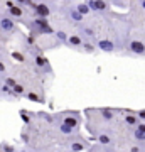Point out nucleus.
I'll return each mask as SVG.
<instances>
[{"mask_svg":"<svg viewBox=\"0 0 145 152\" xmlns=\"http://www.w3.org/2000/svg\"><path fill=\"white\" fill-rule=\"evenodd\" d=\"M130 51L135 53V54H145V44L142 42V41L133 39V41L130 42Z\"/></svg>","mask_w":145,"mask_h":152,"instance_id":"nucleus-1","label":"nucleus"},{"mask_svg":"<svg viewBox=\"0 0 145 152\" xmlns=\"http://www.w3.org/2000/svg\"><path fill=\"white\" fill-rule=\"evenodd\" d=\"M86 4L90 7V10H95V12H103L106 9V2H100V0H90Z\"/></svg>","mask_w":145,"mask_h":152,"instance_id":"nucleus-2","label":"nucleus"},{"mask_svg":"<svg viewBox=\"0 0 145 152\" xmlns=\"http://www.w3.org/2000/svg\"><path fill=\"white\" fill-rule=\"evenodd\" d=\"M14 27H15V24H14V20H12L10 17H4L0 20V29L4 32H10V31H14Z\"/></svg>","mask_w":145,"mask_h":152,"instance_id":"nucleus-3","label":"nucleus"},{"mask_svg":"<svg viewBox=\"0 0 145 152\" xmlns=\"http://www.w3.org/2000/svg\"><path fill=\"white\" fill-rule=\"evenodd\" d=\"M98 48L101 51H105V53H113L115 51V44L111 41H108V39H100L98 41Z\"/></svg>","mask_w":145,"mask_h":152,"instance_id":"nucleus-4","label":"nucleus"},{"mask_svg":"<svg viewBox=\"0 0 145 152\" xmlns=\"http://www.w3.org/2000/svg\"><path fill=\"white\" fill-rule=\"evenodd\" d=\"M34 24L39 27V31H41V32H47V34H52L54 32L52 27H49V24H47V20H46V19H37Z\"/></svg>","mask_w":145,"mask_h":152,"instance_id":"nucleus-5","label":"nucleus"},{"mask_svg":"<svg viewBox=\"0 0 145 152\" xmlns=\"http://www.w3.org/2000/svg\"><path fill=\"white\" fill-rule=\"evenodd\" d=\"M36 14L39 15V19H46V17H49L51 10L46 4H39V5H36Z\"/></svg>","mask_w":145,"mask_h":152,"instance_id":"nucleus-6","label":"nucleus"},{"mask_svg":"<svg viewBox=\"0 0 145 152\" xmlns=\"http://www.w3.org/2000/svg\"><path fill=\"white\" fill-rule=\"evenodd\" d=\"M64 125H68V127H71V129H74L76 125L79 124V120L76 118V117H64V122H63Z\"/></svg>","mask_w":145,"mask_h":152,"instance_id":"nucleus-7","label":"nucleus"},{"mask_svg":"<svg viewBox=\"0 0 145 152\" xmlns=\"http://www.w3.org/2000/svg\"><path fill=\"white\" fill-rule=\"evenodd\" d=\"M68 42H69L71 46H74V48H79L81 44H83V39H81L79 36H69Z\"/></svg>","mask_w":145,"mask_h":152,"instance_id":"nucleus-8","label":"nucleus"},{"mask_svg":"<svg viewBox=\"0 0 145 152\" xmlns=\"http://www.w3.org/2000/svg\"><path fill=\"white\" fill-rule=\"evenodd\" d=\"M76 10L79 12V14H81L83 17H85L86 14H90V12H91V10H90V7H88V4H78V7H76Z\"/></svg>","mask_w":145,"mask_h":152,"instance_id":"nucleus-9","label":"nucleus"},{"mask_svg":"<svg viewBox=\"0 0 145 152\" xmlns=\"http://www.w3.org/2000/svg\"><path fill=\"white\" fill-rule=\"evenodd\" d=\"M10 17H22V9H19V7H15V5H12L10 7Z\"/></svg>","mask_w":145,"mask_h":152,"instance_id":"nucleus-10","label":"nucleus"},{"mask_svg":"<svg viewBox=\"0 0 145 152\" xmlns=\"http://www.w3.org/2000/svg\"><path fill=\"white\" fill-rule=\"evenodd\" d=\"M125 122H127V125H138V118L135 115H127L125 117Z\"/></svg>","mask_w":145,"mask_h":152,"instance_id":"nucleus-11","label":"nucleus"},{"mask_svg":"<svg viewBox=\"0 0 145 152\" xmlns=\"http://www.w3.org/2000/svg\"><path fill=\"white\" fill-rule=\"evenodd\" d=\"M54 34H56V37L59 39L61 42H68V39H69V36L66 32H63V31H58V32H54Z\"/></svg>","mask_w":145,"mask_h":152,"instance_id":"nucleus-12","label":"nucleus"},{"mask_svg":"<svg viewBox=\"0 0 145 152\" xmlns=\"http://www.w3.org/2000/svg\"><path fill=\"white\" fill-rule=\"evenodd\" d=\"M69 15H71V19H73V20H76V22H81V20H83V15H81V14L76 10V9L69 12Z\"/></svg>","mask_w":145,"mask_h":152,"instance_id":"nucleus-13","label":"nucleus"},{"mask_svg":"<svg viewBox=\"0 0 145 152\" xmlns=\"http://www.w3.org/2000/svg\"><path fill=\"white\" fill-rule=\"evenodd\" d=\"M101 115H103V118H105V120H113V112L110 108H103L101 110Z\"/></svg>","mask_w":145,"mask_h":152,"instance_id":"nucleus-14","label":"nucleus"},{"mask_svg":"<svg viewBox=\"0 0 145 152\" xmlns=\"http://www.w3.org/2000/svg\"><path fill=\"white\" fill-rule=\"evenodd\" d=\"M98 140H100V144H103V145H108V144H110V137L108 135H105V134H100V135H98Z\"/></svg>","mask_w":145,"mask_h":152,"instance_id":"nucleus-15","label":"nucleus"},{"mask_svg":"<svg viewBox=\"0 0 145 152\" xmlns=\"http://www.w3.org/2000/svg\"><path fill=\"white\" fill-rule=\"evenodd\" d=\"M71 149H73V152H81L83 151V144L81 142H74V144H71Z\"/></svg>","mask_w":145,"mask_h":152,"instance_id":"nucleus-16","label":"nucleus"},{"mask_svg":"<svg viewBox=\"0 0 145 152\" xmlns=\"http://www.w3.org/2000/svg\"><path fill=\"white\" fill-rule=\"evenodd\" d=\"M27 98H29L31 102H36V103H39V102H41V98H39L36 93H27Z\"/></svg>","mask_w":145,"mask_h":152,"instance_id":"nucleus-17","label":"nucleus"},{"mask_svg":"<svg viewBox=\"0 0 145 152\" xmlns=\"http://www.w3.org/2000/svg\"><path fill=\"white\" fill-rule=\"evenodd\" d=\"M59 129H61V132H63V134H66V135H69L71 132H73V129H71V127H68V125H64V124L61 125Z\"/></svg>","mask_w":145,"mask_h":152,"instance_id":"nucleus-18","label":"nucleus"},{"mask_svg":"<svg viewBox=\"0 0 145 152\" xmlns=\"http://www.w3.org/2000/svg\"><path fill=\"white\" fill-rule=\"evenodd\" d=\"M5 85L7 86H12V90L17 86V83H15V80H12V78H5Z\"/></svg>","mask_w":145,"mask_h":152,"instance_id":"nucleus-19","label":"nucleus"},{"mask_svg":"<svg viewBox=\"0 0 145 152\" xmlns=\"http://www.w3.org/2000/svg\"><path fill=\"white\" fill-rule=\"evenodd\" d=\"M135 139H137V140H145V134H142V132H138V130H135Z\"/></svg>","mask_w":145,"mask_h":152,"instance_id":"nucleus-20","label":"nucleus"},{"mask_svg":"<svg viewBox=\"0 0 145 152\" xmlns=\"http://www.w3.org/2000/svg\"><path fill=\"white\" fill-rule=\"evenodd\" d=\"M36 63H37L39 66H44V64H47V61H46V59H42V58H39V56L36 58Z\"/></svg>","mask_w":145,"mask_h":152,"instance_id":"nucleus-21","label":"nucleus"},{"mask_svg":"<svg viewBox=\"0 0 145 152\" xmlns=\"http://www.w3.org/2000/svg\"><path fill=\"white\" fill-rule=\"evenodd\" d=\"M85 49H86V53H93L95 51V46L93 44H85Z\"/></svg>","mask_w":145,"mask_h":152,"instance_id":"nucleus-22","label":"nucleus"},{"mask_svg":"<svg viewBox=\"0 0 145 152\" xmlns=\"http://www.w3.org/2000/svg\"><path fill=\"white\" fill-rule=\"evenodd\" d=\"M137 130L142 132V134H145V124H138L137 125Z\"/></svg>","mask_w":145,"mask_h":152,"instance_id":"nucleus-23","label":"nucleus"},{"mask_svg":"<svg viewBox=\"0 0 145 152\" xmlns=\"http://www.w3.org/2000/svg\"><path fill=\"white\" fill-rule=\"evenodd\" d=\"M12 91H14V93H24V88H22V86H19V85H17V86L14 88Z\"/></svg>","mask_w":145,"mask_h":152,"instance_id":"nucleus-24","label":"nucleus"},{"mask_svg":"<svg viewBox=\"0 0 145 152\" xmlns=\"http://www.w3.org/2000/svg\"><path fill=\"white\" fill-rule=\"evenodd\" d=\"M5 69H7V66L4 64L2 61H0V75H2V73H5Z\"/></svg>","mask_w":145,"mask_h":152,"instance_id":"nucleus-25","label":"nucleus"},{"mask_svg":"<svg viewBox=\"0 0 145 152\" xmlns=\"http://www.w3.org/2000/svg\"><path fill=\"white\" fill-rule=\"evenodd\" d=\"M14 58H15L17 61H24V58H22L20 54H17V53H14Z\"/></svg>","mask_w":145,"mask_h":152,"instance_id":"nucleus-26","label":"nucleus"},{"mask_svg":"<svg viewBox=\"0 0 145 152\" xmlns=\"http://www.w3.org/2000/svg\"><path fill=\"white\" fill-rule=\"evenodd\" d=\"M138 118L145 120V110H142V112H138Z\"/></svg>","mask_w":145,"mask_h":152,"instance_id":"nucleus-27","label":"nucleus"},{"mask_svg":"<svg viewBox=\"0 0 145 152\" xmlns=\"http://www.w3.org/2000/svg\"><path fill=\"white\" fill-rule=\"evenodd\" d=\"M4 151H5V152H14V147H9V145H5V147H4Z\"/></svg>","mask_w":145,"mask_h":152,"instance_id":"nucleus-28","label":"nucleus"},{"mask_svg":"<svg viewBox=\"0 0 145 152\" xmlns=\"http://www.w3.org/2000/svg\"><path fill=\"white\" fill-rule=\"evenodd\" d=\"M85 32L88 34V36H93V31H91V29H85Z\"/></svg>","mask_w":145,"mask_h":152,"instance_id":"nucleus-29","label":"nucleus"},{"mask_svg":"<svg viewBox=\"0 0 145 152\" xmlns=\"http://www.w3.org/2000/svg\"><path fill=\"white\" fill-rule=\"evenodd\" d=\"M130 152H140V149H138V147H132V149H130Z\"/></svg>","mask_w":145,"mask_h":152,"instance_id":"nucleus-30","label":"nucleus"},{"mask_svg":"<svg viewBox=\"0 0 145 152\" xmlns=\"http://www.w3.org/2000/svg\"><path fill=\"white\" fill-rule=\"evenodd\" d=\"M140 7H142V9L145 10V0H142V2H140Z\"/></svg>","mask_w":145,"mask_h":152,"instance_id":"nucleus-31","label":"nucleus"},{"mask_svg":"<svg viewBox=\"0 0 145 152\" xmlns=\"http://www.w3.org/2000/svg\"><path fill=\"white\" fill-rule=\"evenodd\" d=\"M2 19H4V17H2V15H0V20H2Z\"/></svg>","mask_w":145,"mask_h":152,"instance_id":"nucleus-32","label":"nucleus"}]
</instances>
